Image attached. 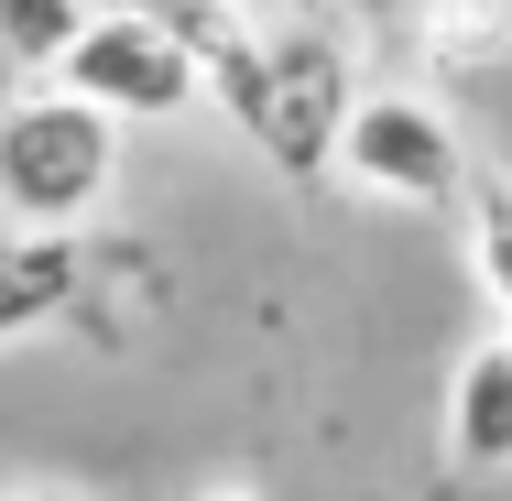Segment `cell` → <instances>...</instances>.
Here are the masks:
<instances>
[{
    "label": "cell",
    "mask_w": 512,
    "mask_h": 501,
    "mask_svg": "<svg viewBox=\"0 0 512 501\" xmlns=\"http://www.w3.org/2000/svg\"><path fill=\"white\" fill-rule=\"evenodd\" d=\"M447 447H458V469H512V327L458 360V382H447Z\"/></svg>",
    "instance_id": "cell-5"
},
{
    "label": "cell",
    "mask_w": 512,
    "mask_h": 501,
    "mask_svg": "<svg viewBox=\"0 0 512 501\" xmlns=\"http://www.w3.org/2000/svg\"><path fill=\"white\" fill-rule=\"evenodd\" d=\"M229 88V120L284 164V175H327L338 164V142H349V66H338V44L327 33H295V44H251V66L240 77H218Z\"/></svg>",
    "instance_id": "cell-2"
},
{
    "label": "cell",
    "mask_w": 512,
    "mask_h": 501,
    "mask_svg": "<svg viewBox=\"0 0 512 501\" xmlns=\"http://www.w3.org/2000/svg\"><path fill=\"white\" fill-rule=\"evenodd\" d=\"M55 88H77V99L120 109V120H175V109H197V88H218V77H207V66L164 33V22L99 11V22L77 33V55L55 66Z\"/></svg>",
    "instance_id": "cell-4"
},
{
    "label": "cell",
    "mask_w": 512,
    "mask_h": 501,
    "mask_svg": "<svg viewBox=\"0 0 512 501\" xmlns=\"http://www.w3.org/2000/svg\"><path fill=\"white\" fill-rule=\"evenodd\" d=\"M11 501H55V491H11Z\"/></svg>",
    "instance_id": "cell-10"
},
{
    "label": "cell",
    "mask_w": 512,
    "mask_h": 501,
    "mask_svg": "<svg viewBox=\"0 0 512 501\" xmlns=\"http://www.w3.org/2000/svg\"><path fill=\"white\" fill-rule=\"evenodd\" d=\"M469 207H480V284L512 316V186H469Z\"/></svg>",
    "instance_id": "cell-8"
},
{
    "label": "cell",
    "mask_w": 512,
    "mask_h": 501,
    "mask_svg": "<svg viewBox=\"0 0 512 501\" xmlns=\"http://www.w3.org/2000/svg\"><path fill=\"white\" fill-rule=\"evenodd\" d=\"M88 22H99L88 0H0V55H11L22 77H55V66L77 55Z\"/></svg>",
    "instance_id": "cell-7"
},
{
    "label": "cell",
    "mask_w": 512,
    "mask_h": 501,
    "mask_svg": "<svg viewBox=\"0 0 512 501\" xmlns=\"http://www.w3.org/2000/svg\"><path fill=\"white\" fill-rule=\"evenodd\" d=\"M109 186H120V109L77 99V88H33L0 120V207H11V229H88Z\"/></svg>",
    "instance_id": "cell-1"
},
{
    "label": "cell",
    "mask_w": 512,
    "mask_h": 501,
    "mask_svg": "<svg viewBox=\"0 0 512 501\" xmlns=\"http://www.w3.org/2000/svg\"><path fill=\"white\" fill-rule=\"evenodd\" d=\"M66 295H77V229H11V251H0V338H33Z\"/></svg>",
    "instance_id": "cell-6"
},
{
    "label": "cell",
    "mask_w": 512,
    "mask_h": 501,
    "mask_svg": "<svg viewBox=\"0 0 512 501\" xmlns=\"http://www.w3.org/2000/svg\"><path fill=\"white\" fill-rule=\"evenodd\" d=\"M338 164H349L371 197H393V207H458L469 186H480L469 153H458V131H447V109L404 99V88H371V99L349 109Z\"/></svg>",
    "instance_id": "cell-3"
},
{
    "label": "cell",
    "mask_w": 512,
    "mask_h": 501,
    "mask_svg": "<svg viewBox=\"0 0 512 501\" xmlns=\"http://www.w3.org/2000/svg\"><path fill=\"white\" fill-rule=\"evenodd\" d=\"M327 11H404V0H327Z\"/></svg>",
    "instance_id": "cell-9"
}]
</instances>
